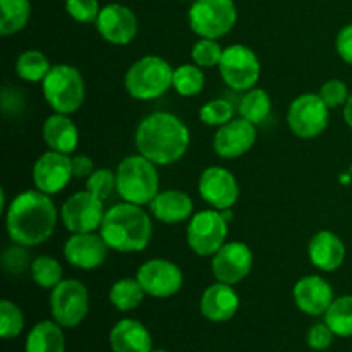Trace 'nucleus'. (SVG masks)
I'll use <instances>...</instances> for the list:
<instances>
[{
    "instance_id": "obj_28",
    "label": "nucleus",
    "mask_w": 352,
    "mask_h": 352,
    "mask_svg": "<svg viewBox=\"0 0 352 352\" xmlns=\"http://www.w3.org/2000/svg\"><path fill=\"white\" fill-rule=\"evenodd\" d=\"M144 289L141 287L138 278H120L110 289L109 299L119 311H133L143 302Z\"/></svg>"
},
{
    "instance_id": "obj_6",
    "label": "nucleus",
    "mask_w": 352,
    "mask_h": 352,
    "mask_svg": "<svg viewBox=\"0 0 352 352\" xmlns=\"http://www.w3.org/2000/svg\"><path fill=\"white\" fill-rule=\"evenodd\" d=\"M43 96L50 109L57 113L71 116L85 103L86 86L82 74L67 64L52 65L50 72L41 82Z\"/></svg>"
},
{
    "instance_id": "obj_45",
    "label": "nucleus",
    "mask_w": 352,
    "mask_h": 352,
    "mask_svg": "<svg viewBox=\"0 0 352 352\" xmlns=\"http://www.w3.org/2000/svg\"><path fill=\"white\" fill-rule=\"evenodd\" d=\"M151 352H168V351H165V349H153Z\"/></svg>"
},
{
    "instance_id": "obj_25",
    "label": "nucleus",
    "mask_w": 352,
    "mask_h": 352,
    "mask_svg": "<svg viewBox=\"0 0 352 352\" xmlns=\"http://www.w3.org/2000/svg\"><path fill=\"white\" fill-rule=\"evenodd\" d=\"M43 140L50 150L58 153H72L78 148L79 133L69 116L57 113L48 117L43 124Z\"/></svg>"
},
{
    "instance_id": "obj_15",
    "label": "nucleus",
    "mask_w": 352,
    "mask_h": 352,
    "mask_svg": "<svg viewBox=\"0 0 352 352\" xmlns=\"http://www.w3.org/2000/svg\"><path fill=\"white\" fill-rule=\"evenodd\" d=\"M198 191L201 198L215 210H229L239 199V184L230 170L208 167L199 175Z\"/></svg>"
},
{
    "instance_id": "obj_9",
    "label": "nucleus",
    "mask_w": 352,
    "mask_h": 352,
    "mask_svg": "<svg viewBox=\"0 0 352 352\" xmlns=\"http://www.w3.org/2000/svg\"><path fill=\"white\" fill-rule=\"evenodd\" d=\"M219 69L223 82L234 91H250L261 76L260 58L246 45L223 48Z\"/></svg>"
},
{
    "instance_id": "obj_31",
    "label": "nucleus",
    "mask_w": 352,
    "mask_h": 352,
    "mask_svg": "<svg viewBox=\"0 0 352 352\" xmlns=\"http://www.w3.org/2000/svg\"><path fill=\"white\" fill-rule=\"evenodd\" d=\"M50 69V62L40 50L23 52L16 62L17 76L26 82H43Z\"/></svg>"
},
{
    "instance_id": "obj_21",
    "label": "nucleus",
    "mask_w": 352,
    "mask_h": 352,
    "mask_svg": "<svg viewBox=\"0 0 352 352\" xmlns=\"http://www.w3.org/2000/svg\"><path fill=\"white\" fill-rule=\"evenodd\" d=\"M239 309V296L232 285L217 280L205 289L199 301V311L213 323H226L236 316Z\"/></svg>"
},
{
    "instance_id": "obj_42",
    "label": "nucleus",
    "mask_w": 352,
    "mask_h": 352,
    "mask_svg": "<svg viewBox=\"0 0 352 352\" xmlns=\"http://www.w3.org/2000/svg\"><path fill=\"white\" fill-rule=\"evenodd\" d=\"M337 54L344 62L352 65V24H347L339 31L336 40Z\"/></svg>"
},
{
    "instance_id": "obj_46",
    "label": "nucleus",
    "mask_w": 352,
    "mask_h": 352,
    "mask_svg": "<svg viewBox=\"0 0 352 352\" xmlns=\"http://www.w3.org/2000/svg\"><path fill=\"white\" fill-rule=\"evenodd\" d=\"M313 352H315V351H313Z\"/></svg>"
},
{
    "instance_id": "obj_1",
    "label": "nucleus",
    "mask_w": 352,
    "mask_h": 352,
    "mask_svg": "<svg viewBox=\"0 0 352 352\" xmlns=\"http://www.w3.org/2000/svg\"><path fill=\"white\" fill-rule=\"evenodd\" d=\"M57 208L50 196L41 191H24L12 199L6 212V227L10 241L24 248L45 243L57 226Z\"/></svg>"
},
{
    "instance_id": "obj_5",
    "label": "nucleus",
    "mask_w": 352,
    "mask_h": 352,
    "mask_svg": "<svg viewBox=\"0 0 352 352\" xmlns=\"http://www.w3.org/2000/svg\"><path fill=\"white\" fill-rule=\"evenodd\" d=\"M172 79L174 69L165 58L146 55L127 69L124 85L133 98L148 102L167 93L168 88H172Z\"/></svg>"
},
{
    "instance_id": "obj_12",
    "label": "nucleus",
    "mask_w": 352,
    "mask_h": 352,
    "mask_svg": "<svg viewBox=\"0 0 352 352\" xmlns=\"http://www.w3.org/2000/svg\"><path fill=\"white\" fill-rule=\"evenodd\" d=\"M103 217V199L89 192L88 189L72 195L60 210L62 223L71 234L95 232L102 226Z\"/></svg>"
},
{
    "instance_id": "obj_39",
    "label": "nucleus",
    "mask_w": 352,
    "mask_h": 352,
    "mask_svg": "<svg viewBox=\"0 0 352 352\" xmlns=\"http://www.w3.org/2000/svg\"><path fill=\"white\" fill-rule=\"evenodd\" d=\"M2 267L7 274L21 275L23 272H26V268L31 267L30 254L26 253V248L21 246V244L7 248L2 254Z\"/></svg>"
},
{
    "instance_id": "obj_2",
    "label": "nucleus",
    "mask_w": 352,
    "mask_h": 352,
    "mask_svg": "<svg viewBox=\"0 0 352 352\" xmlns=\"http://www.w3.org/2000/svg\"><path fill=\"white\" fill-rule=\"evenodd\" d=\"M189 141L188 126L170 112L150 113L136 129L138 151L155 165H172L181 160Z\"/></svg>"
},
{
    "instance_id": "obj_27",
    "label": "nucleus",
    "mask_w": 352,
    "mask_h": 352,
    "mask_svg": "<svg viewBox=\"0 0 352 352\" xmlns=\"http://www.w3.org/2000/svg\"><path fill=\"white\" fill-rule=\"evenodd\" d=\"M31 16L30 0H0V34L10 36L23 30Z\"/></svg>"
},
{
    "instance_id": "obj_23",
    "label": "nucleus",
    "mask_w": 352,
    "mask_h": 352,
    "mask_svg": "<svg viewBox=\"0 0 352 352\" xmlns=\"http://www.w3.org/2000/svg\"><path fill=\"white\" fill-rule=\"evenodd\" d=\"M110 347L113 352H151L153 339L146 327L133 318L117 322L110 330Z\"/></svg>"
},
{
    "instance_id": "obj_22",
    "label": "nucleus",
    "mask_w": 352,
    "mask_h": 352,
    "mask_svg": "<svg viewBox=\"0 0 352 352\" xmlns=\"http://www.w3.org/2000/svg\"><path fill=\"white\" fill-rule=\"evenodd\" d=\"M309 261L323 272H336L346 260V244L337 234L320 230L311 237L308 246Z\"/></svg>"
},
{
    "instance_id": "obj_14",
    "label": "nucleus",
    "mask_w": 352,
    "mask_h": 352,
    "mask_svg": "<svg viewBox=\"0 0 352 352\" xmlns=\"http://www.w3.org/2000/svg\"><path fill=\"white\" fill-rule=\"evenodd\" d=\"M253 268V251L241 241L226 243L212 260V272L215 278L223 284L236 285L250 275Z\"/></svg>"
},
{
    "instance_id": "obj_41",
    "label": "nucleus",
    "mask_w": 352,
    "mask_h": 352,
    "mask_svg": "<svg viewBox=\"0 0 352 352\" xmlns=\"http://www.w3.org/2000/svg\"><path fill=\"white\" fill-rule=\"evenodd\" d=\"M333 339H336V333L332 332V329H330L325 322L315 323V325L309 329L308 337H306L309 349L315 352H322L329 349V347L333 344Z\"/></svg>"
},
{
    "instance_id": "obj_32",
    "label": "nucleus",
    "mask_w": 352,
    "mask_h": 352,
    "mask_svg": "<svg viewBox=\"0 0 352 352\" xmlns=\"http://www.w3.org/2000/svg\"><path fill=\"white\" fill-rule=\"evenodd\" d=\"M172 88L181 96L199 95L205 88V74H203L201 67L196 64L179 65L177 69H174Z\"/></svg>"
},
{
    "instance_id": "obj_24",
    "label": "nucleus",
    "mask_w": 352,
    "mask_h": 352,
    "mask_svg": "<svg viewBox=\"0 0 352 352\" xmlns=\"http://www.w3.org/2000/svg\"><path fill=\"white\" fill-rule=\"evenodd\" d=\"M151 213L157 220L164 223H179L191 219L195 203L191 196L186 195L184 191L177 189H167L155 196L153 201L150 203Z\"/></svg>"
},
{
    "instance_id": "obj_35",
    "label": "nucleus",
    "mask_w": 352,
    "mask_h": 352,
    "mask_svg": "<svg viewBox=\"0 0 352 352\" xmlns=\"http://www.w3.org/2000/svg\"><path fill=\"white\" fill-rule=\"evenodd\" d=\"M222 45L217 40H212V38H201V40H198L191 50L192 62L196 65H199L201 69H210L219 65L220 60H222Z\"/></svg>"
},
{
    "instance_id": "obj_11",
    "label": "nucleus",
    "mask_w": 352,
    "mask_h": 352,
    "mask_svg": "<svg viewBox=\"0 0 352 352\" xmlns=\"http://www.w3.org/2000/svg\"><path fill=\"white\" fill-rule=\"evenodd\" d=\"M329 107L316 93H305L291 103L287 124L292 133L301 140L320 136L329 126Z\"/></svg>"
},
{
    "instance_id": "obj_17",
    "label": "nucleus",
    "mask_w": 352,
    "mask_h": 352,
    "mask_svg": "<svg viewBox=\"0 0 352 352\" xmlns=\"http://www.w3.org/2000/svg\"><path fill=\"white\" fill-rule=\"evenodd\" d=\"M96 30L112 45H127L138 34V17L129 7L109 3L96 17Z\"/></svg>"
},
{
    "instance_id": "obj_33",
    "label": "nucleus",
    "mask_w": 352,
    "mask_h": 352,
    "mask_svg": "<svg viewBox=\"0 0 352 352\" xmlns=\"http://www.w3.org/2000/svg\"><path fill=\"white\" fill-rule=\"evenodd\" d=\"M31 277L34 284L40 285L41 289H54L55 285L60 284L62 278V267L55 258L52 256H38L31 261Z\"/></svg>"
},
{
    "instance_id": "obj_40",
    "label": "nucleus",
    "mask_w": 352,
    "mask_h": 352,
    "mask_svg": "<svg viewBox=\"0 0 352 352\" xmlns=\"http://www.w3.org/2000/svg\"><path fill=\"white\" fill-rule=\"evenodd\" d=\"M318 95L329 109H337L340 105H346L347 98H349V89H347L346 82L340 79H330L322 86Z\"/></svg>"
},
{
    "instance_id": "obj_13",
    "label": "nucleus",
    "mask_w": 352,
    "mask_h": 352,
    "mask_svg": "<svg viewBox=\"0 0 352 352\" xmlns=\"http://www.w3.org/2000/svg\"><path fill=\"white\" fill-rule=\"evenodd\" d=\"M136 278L140 280L146 296L157 299H167L177 294L182 287V280H184L181 268L164 258H153V260L144 261L138 268Z\"/></svg>"
},
{
    "instance_id": "obj_26",
    "label": "nucleus",
    "mask_w": 352,
    "mask_h": 352,
    "mask_svg": "<svg viewBox=\"0 0 352 352\" xmlns=\"http://www.w3.org/2000/svg\"><path fill=\"white\" fill-rule=\"evenodd\" d=\"M64 327L54 320L36 323L26 337V352H65Z\"/></svg>"
},
{
    "instance_id": "obj_4",
    "label": "nucleus",
    "mask_w": 352,
    "mask_h": 352,
    "mask_svg": "<svg viewBox=\"0 0 352 352\" xmlns=\"http://www.w3.org/2000/svg\"><path fill=\"white\" fill-rule=\"evenodd\" d=\"M117 195L127 203L150 205L158 195L160 179L157 165L143 155H131L117 167Z\"/></svg>"
},
{
    "instance_id": "obj_36",
    "label": "nucleus",
    "mask_w": 352,
    "mask_h": 352,
    "mask_svg": "<svg viewBox=\"0 0 352 352\" xmlns=\"http://www.w3.org/2000/svg\"><path fill=\"white\" fill-rule=\"evenodd\" d=\"M199 119L203 124L212 127H220L223 124L230 122L234 119V107L232 103L223 98L210 100L208 103L201 107L199 110Z\"/></svg>"
},
{
    "instance_id": "obj_44",
    "label": "nucleus",
    "mask_w": 352,
    "mask_h": 352,
    "mask_svg": "<svg viewBox=\"0 0 352 352\" xmlns=\"http://www.w3.org/2000/svg\"><path fill=\"white\" fill-rule=\"evenodd\" d=\"M344 119H346L347 126L352 129V93L349 95V98H347L346 105H344Z\"/></svg>"
},
{
    "instance_id": "obj_37",
    "label": "nucleus",
    "mask_w": 352,
    "mask_h": 352,
    "mask_svg": "<svg viewBox=\"0 0 352 352\" xmlns=\"http://www.w3.org/2000/svg\"><path fill=\"white\" fill-rule=\"evenodd\" d=\"M86 189L105 201L107 198L112 196L113 191H117V174L109 168H96L86 179Z\"/></svg>"
},
{
    "instance_id": "obj_16",
    "label": "nucleus",
    "mask_w": 352,
    "mask_h": 352,
    "mask_svg": "<svg viewBox=\"0 0 352 352\" xmlns=\"http://www.w3.org/2000/svg\"><path fill=\"white\" fill-rule=\"evenodd\" d=\"M72 177V158H69V155L50 150L34 162L33 182L38 191L45 195L52 196L60 192Z\"/></svg>"
},
{
    "instance_id": "obj_8",
    "label": "nucleus",
    "mask_w": 352,
    "mask_h": 352,
    "mask_svg": "<svg viewBox=\"0 0 352 352\" xmlns=\"http://www.w3.org/2000/svg\"><path fill=\"white\" fill-rule=\"evenodd\" d=\"M89 311V292L81 280L65 278L52 289L50 313L54 322L64 329H76Z\"/></svg>"
},
{
    "instance_id": "obj_10",
    "label": "nucleus",
    "mask_w": 352,
    "mask_h": 352,
    "mask_svg": "<svg viewBox=\"0 0 352 352\" xmlns=\"http://www.w3.org/2000/svg\"><path fill=\"white\" fill-rule=\"evenodd\" d=\"M229 222L220 210H203L188 226V244L198 256H213L226 244Z\"/></svg>"
},
{
    "instance_id": "obj_18",
    "label": "nucleus",
    "mask_w": 352,
    "mask_h": 352,
    "mask_svg": "<svg viewBox=\"0 0 352 352\" xmlns=\"http://www.w3.org/2000/svg\"><path fill=\"white\" fill-rule=\"evenodd\" d=\"M256 138V126L239 117L219 127L213 138V150L222 158H239L254 146Z\"/></svg>"
},
{
    "instance_id": "obj_29",
    "label": "nucleus",
    "mask_w": 352,
    "mask_h": 352,
    "mask_svg": "<svg viewBox=\"0 0 352 352\" xmlns=\"http://www.w3.org/2000/svg\"><path fill=\"white\" fill-rule=\"evenodd\" d=\"M323 322L332 329L336 337H352V296L333 299L323 315Z\"/></svg>"
},
{
    "instance_id": "obj_30",
    "label": "nucleus",
    "mask_w": 352,
    "mask_h": 352,
    "mask_svg": "<svg viewBox=\"0 0 352 352\" xmlns=\"http://www.w3.org/2000/svg\"><path fill=\"white\" fill-rule=\"evenodd\" d=\"M272 112V100L268 93L261 88H253L244 93L239 103V113L243 119L250 120L254 126L268 119Z\"/></svg>"
},
{
    "instance_id": "obj_34",
    "label": "nucleus",
    "mask_w": 352,
    "mask_h": 352,
    "mask_svg": "<svg viewBox=\"0 0 352 352\" xmlns=\"http://www.w3.org/2000/svg\"><path fill=\"white\" fill-rule=\"evenodd\" d=\"M24 330V315L19 306L9 299L0 301V337L6 340L16 339Z\"/></svg>"
},
{
    "instance_id": "obj_3",
    "label": "nucleus",
    "mask_w": 352,
    "mask_h": 352,
    "mask_svg": "<svg viewBox=\"0 0 352 352\" xmlns=\"http://www.w3.org/2000/svg\"><path fill=\"white\" fill-rule=\"evenodd\" d=\"M100 234L110 250L119 253H140L151 243L153 226L141 206L124 201L107 210Z\"/></svg>"
},
{
    "instance_id": "obj_20",
    "label": "nucleus",
    "mask_w": 352,
    "mask_h": 352,
    "mask_svg": "<svg viewBox=\"0 0 352 352\" xmlns=\"http://www.w3.org/2000/svg\"><path fill=\"white\" fill-rule=\"evenodd\" d=\"M292 296H294V302L299 311L309 316L325 315L336 299L332 285L318 275H308L296 282Z\"/></svg>"
},
{
    "instance_id": "obj_38",
    "label": "nucleus",
    "mask_w": 352,
    "mask_h": 352,
    "mask_svg": "<svg viewBox=\"0 0 352 352\" xmlns=\"http://www.w3.org/2000/svg\"><path fill=\"white\" fill-rule=\"evenodd\" d=\"M65 10L79 23H96L100 14L98 0H65Z\"/></svg>"
},
{
    "instance_id": "obj_19",
    "label": "nucleus",
    "mask_w": 352,
    "mask_h": 352,
    "mask_svg": "<svg viewBox=\"0 0 352 352\" xmlns=\"http://www.w3.org/2000/svg\"><path fill=\"white\" fill-rule=\"evenodd\" d=\"M109 244L95 232L72 234L64 244V258L76 268L95 270L102 267L109 254Z\"/></svg>"
},
{
    "instance_id": "obj_7",
    "label": "nucleus",
    "mask_w": 352,
    "mask_h": 352,
    "mask_svg": "<svg viewBox=\"0 0 352 352\" xmlns=\"http://www.w3.org/2000/svg\"><path fill=\"white\" fill-rule=\"evenodd\" d=\"M234 0H195L189 9V26L201 38H222L236 26Z\"/></svg>"
},
{
    "instance_id": "obj_43",
    "label": "nucleus",
    "mask_w": 352,
    "mask_h": 352,
    "mask_svg": "<svg viewBox=\"0 0 352 352\" xmlns=\"http://www.w3.org/2000/svg\"><path fill=\"white\" fill-rule=\"evenodd\" d=\"M95 172V164L86 155H78L72 158V174L76 179H88Z\"/></svg>"
}]
</instances>
